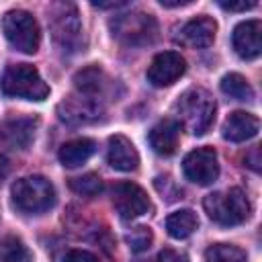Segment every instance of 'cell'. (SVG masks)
Here are the masks:
<instances>
[{
    "mask_svg": "<svg viewBox=\"0 0 262 262\" xmlns=\"http://www.w3.org/2000/svg\"><path fill=\"white\" fill-rule=\"evenodd\" d=\"M178 115V125L184 127L190 135H203L215 121L217 104L205 88H190L174 104Z\"/></svg>",
    "mask_w": 262,
    "mask_h": 262,
    "instance_id": "cell-1",
    "label": "cell"
},
{
    "mask_svg": "<svg viewBox=\"0 0 262 262\" xmlns=\"http://www.w3.org/2000/svg\"><path fill=\"white\" fill-rule=\"evenodd\" d=\"M203 207L207 215L219 223V225H239L250 217V201L242 188H227V190H217L205 196Z\"/></svg>",
    "mask_w": 262,
    "mask_h": 262,
    "instance_id": "cell-2",
    "label": "cell"
},
{
    "mask_svg": "<svg viewBox=\"0 0 262 262\" xmlns=\"http://www.w3.org/2000/svg\"><path fill=\"white\" fill-rule=\"evenodd\" d=\"M0 88L6 96L25 98V100H45L49 86L41 78L35 66L31 63H12L4 70Z\"/></svg>",
    "mask_w": 262,
    "mask_h": 262,
    "instance_id": "cell-3",
    "label": "cell"
},
{
    "mask_svg": "<svg viewBox=\"0 0 262 262\" xmlns=\"http://www.w3.org/2000/svg\"><path fill=\"white\" fill-rule=\"evenodd\" d=\"M113 37L127 47H143L158 39V23L151 14L129 10L111 20Z\"/></svg>",
    "mask_w": 262,
    "mask_h": 262,
    "instance_id": "cell-4",
    "label": "cell"
},
{
    "mask_svg": "<svg viewBox=\"0 0 262 262\" xmlns=\"http://www.w3.org/2000/svg\"><path fill=\"white\" fill-rule=\"evenodd\" d=\"M49 29L53 41L68 53H76L84 47L82 23L78 18V10L70 2H57L49 8Z\"/></svg>",
    "mask_w": 262,
    "mask_h": 262,
    "instance_id": "cell-5",
    "label": "cell"
},
{
    "mask_svg": "<svg viewBox=\"0 0 262 262\" xmlns=\"http://www.w3.org/2000/svg\"><path fill=\"white\" fill-rule=\"evenodd\" d=\"M12 201L23 213H43L55 203V188L45 176H23L12 184Z\"/></svg>",
    "mask_w": 262,
    "mask_h": 262,
    "instance_id": "cell-6",
    "label": "cell"
},
{
    "mask_svg": "<svg viewBox=\"0 0 262 262\" xmlns=\"http://www.w3.org/2000/svg\"><path fill=\"white\" fill-rule=\"evenodd\" d=\"M2 31L14 49L23 53H35L39 49L41 31L35 16L27 10H8L2 16Z\"/></svg>",
    "mask_w": 262,
    "mask_h": 262,
    "instance_id": "cell-7",
    "label": "cell"
},
{
    "mask_svg": "<svg viewBox=\"0 0 262 262\" xmlns=\"http://www.w3.org/2000/svg\"><path fill=\"white\" fill-rule=\"evenodd\" d=\"M113 205L121 219L131 221L149 211V199L147 192L135 184V182H119L113 186Z\"/></svg>",
    "mask_w": 262,
    "mask_h": 262,
    "instance_id": "cell-8",
    "label": "cell"
},
{
    "mask_svg": "<svg viewBox=\"0 0 262 262\" xmlns=\"http://www.w3.org/2000/svg\"><path fill=\"white\" fill-rule=\"evenodd\" d=\"M184 176L201 186H207L217 180L219 176V162L213 147H196L190 154H186L182 162Z\"/></svg>",
    "mask_w": 262,
    "mask_h": 262,
    "instance_id": "cell-9",
    "label": "cell"
},
{
    "mask_svg": "<svg viewBox=\"0 0 262 262\" xmlns=\"http://www.w3.org/2000/svg\"><path fill=\"white\" fill-rule=\"evenodd\" d=\"M184 72H186V61H184V57L180 53H176V51H162L149 63L147 80L154 86L164 88V86L174 84Z\"/></svg>",
    "mask_w": 262,
    "mask_h": 262,
    "instance_id": "cell-10",
    "label": "cell"
},
{
    "mask_svg": "<svg viewBox=\"0 0 262 262\" xmlns=\"http://www.w3.org/2000/svg\"><path fill=\"white\" fill-rule=\"evenodd\" d=\"M215 33H217V23L211 16H196L192 20H188L186 25L180 27L176 41L184 47H192V49H203L209 47L215 41Z\"/></svg>",
    "mask_w": 262,
    "mask_h": 262,
    "instance_id": "cell-11",
    "label": "cell"
},
{
    "mask_svg": "<svg viewBox=\"0 0 262 262\" xmlns=\"http://www.w3.org/2000/svg\"><path fill=\"white\" fill-rule=\"evenodd\" d=\"M233 49L242 59H254L262 51V23L258 18L244 20L233 29Z\"/></svg>",
    "mask_w": 262,
    "mask_h": 262,
    "instance_id": "cell-12",
    "label": "cell"
},
{
    "mask_svg": "<svg viewBox=\"0 0 262 262\" xmlns=\"http://www.w3.org/2000/svg\"><path fill=\"white\" fill-rule=\"evenodd\" d=\"M37 125H39V121L35 117H14V119H8L0 127V139L10 149H27L33 143V139H35Z\"/></svg>",
    "mask_w": 262,
    "mask_h": 262,
    "instance_id": "cell-13",
    "label": "cell"
},
{
    "mask_svg": "<svg viewBox=\"0 0 262 262\" xmlns=\"http://www.w3.org/2000/svg\"><path fill=\"white\" fill-rule=\"evenodd\" d=\"M59 119L68 121V123H88V121H96L102 113V104L96 98L90 96H70L59 104Z\"/></svg>",
    "mask_w": 262,
    "mask_h": 262,
    "instance_id": "cell-14",
    "label": "cell"
},
{
    "mask_svg": "<svg viewBox=\"0 0 262 262\" xmlns=\"http://www.w3.org/2000/svg\"><path fill=\"white\" fill-rule=\"evenodd\" d=\"M258 129H260V121L256 115L252 113H246V111H235L231 113L221 131H223V137L227 141H233V143H239V141H248L252 137L258 135Z\"/></svg>",
    "mask_w": 262,
    "mask_h": 262,
    "instance_id": "cell-15",
    "label": "cell"
},
{
    "mask_svg": "<svg viewBox=\"0 0 262 262\" xmlns=\"http://www.w3.org/2000/svg\"><path fill=\"white\" fill-rule=\"evenodd\" d=\"M106 160L119 172H133L139 166V154L125 135H113L108 139Z\"/></svg>",
    "mask_w": 262,
    "mask_h": 262,
    "instance_id": "cell-16",
    "label": "cell"
},
{
    "mask_svg": "<svg viewBox=\"0 0 262 262\" xmlns=\"http://www.w3.org/2000/svg\"><path fill=\"white\" fill-rule=\"evenodd\" d=\"M180 125L174 119H164L149 131V145L160 156H172L178 147Z\"/></svg>",
    "mask_w": 262,
    "mask_h": 262,
    "instance_id": "cell-17",
    "label": "cell"
},
{
    "mask_svg": "<svg viewBox=\"0 0 262 262\" xmlns=\"http://www.w3.org/2000/svg\"><path fill=\"white\" fill-rule=\"evenodd\" d=\"M96 151V143L88 137H80V139H72L68 143H63L59 147V162L66 168H78L82 166L92 154Z\"/></svg>",
    "mask_w": 262,
    "mask_h": 262,
    "instance_id": "cell-18",
    "label": "cell"
},
{
    "mask_svg": "<svg viewBox=\"0 0 262 262\" xmlns=\"http://www.w3.org/2000/svg\"><path fill=\"white\" fill-rule=\"evenodd\" d=\"M104 72L98 68V66H90V68H84L80 70L76 76H74V86L78 90V94L82 96H90V98H96L102 94L104 90Z\"/></svg>",
    "mask_w": 262,
    "mask_h": 262,
    "instance_id": "cell-19",
    "label": "cell"
},
{
    "mask_svg": "<svg viewBox=\"0 0 262 262\" xmlns=\"http://www.w3.org/2000/svg\"><path fill=\"white\" fill-rule=\"evenodd\" d=\"M199 225V219L194 215V211L190 209H180V211H174L172 215H168L166 219V229L170 233V237L174 239H184L188 237Z\"/></svg>",
    "mask_w": 262,
    "mask_h": 262,
    "instance_id": "cell-20",
    "label": "cell"
},
{
    "mask_svg": "<svg viewBox=\"0 0 262 262\" xmlns=\"http://www.w3.org/2000/svg\"><path fill=\"white\" fill-rule=\"evenodd\" d=\"M221 90L223 94H227L229 98L235 100H252L254 98V90L250 86V82L242 76V74H225L221 78Z\"/></svg>",
    "mask_w": 262,
    "mask_h": 262,
    "instance_id": "cell-21",
    "label": "cell"
},
{
    "mask_svg": "<svg viewBox=\"0 0 262 262\" xmlns=\"http://www.w3.org/2000/svg\"><path fill=\"white\" fill-rule=\"evenodd\" d=\"M0 262H33V256L23 239L8 235L0 242Z\"/></svg>",
    "mask_w": 262,
    "mask_h": 262,
    "instance_id": "cell-22",
    "label": "cell"
},
{
    "mask_svg": "<svg viewBox=\"0 0 262 262\" xmlns=\"http://www.w3.org/2000/svg\"><path fill=\"white\" fill-rule=\"evenodd\" d=\"M205 262H248L242 248L231 244H213L205 252Z\"/></svg>",
    "mask_w": 262,
    "mask_h": 262,
    "instance_id": "cell-23",
    "label": "cell"
},
{
    "mask_svg": "<svg viewBox=\"0 0 262 262\" xmlns=\"http://www.w3.org/2000/svg\"><path fill=\"white\" fill-rule=\"evenodd\" d=\"M70 188L82 196H96L102 192V180L98 174L94 172H88V174H82V176H76L70 180Z\"/></svg>",
    "mask_w": 262,
    "mask_h": 262,
    "instance_id": "cell-24",
    "label": "cell"
},
{
    "mask_svg": "<svg viewBox=\"0 0 262 262\" xmlns=\"http://www.w3.org/2000/svg\"><path fill=\"white\" fill-rule=\"evenodd\" d=\"M125 242L129 244L131 252L141 254V252L149 250V246H151V242H154V233H151L149 227H145V225H137V227H133L131 231H127Z\"/></svg>",
    "mask_w": 262,
    "mask_h": 262,
    "instance_id": "cell-25",
    "label": "cell"
},
{
    "mask_svg": "<svg viewBox=\"0 0 262 262\" xmlns=\"http://www.w3.org/2000/svg\"><path fill=\"white\" fill-rule=\"evenodd\" d=\"M63 262H100V260L88 250H70L63 258Z\"/></svg>",
    "mask_w": 262,
    "mask_h": 262,
    "instance_id": "cell-26",
    "label": "cell"
},
{
    "mask_svg": "<svg viewBox=\"0 0 262 262\" xmlns=\"http://www.w3.org/2000/svg\"><path fill=\"white\" fill-rule=\"evenodd\" d=\"M219 6L225 8V10L237 12V10H250V8H254L256 2H254V0H250V2H246V0H242V2H219Z\"/></svg>",
    "mask_w": 262,
    "mask_h": 262,
    "instance_id": "cell-27",
    "label": "cell"
},
{
    "mask_svg": "<svg viewBox=\"0 0 262 262\" xmlns=\"http://www.w3.org/2000/svg\"><path fill=\"white\" fill-rule=\"evenodd\" d=\"M158 262H186V256L178 254L176 250H162L158 256Z\"/></svg>",
    "mask_w": 262,
    "mask_h": 262,
    "instance_id": "cell-28",
    "label": "cell"
},
{
    "mask_svg": "<svg viewBox=\"0 0 262 262\" xmlns=\"http://www.w3.org/2000/svg\"><path fill=\"white\" fill-rule=\"evenodd\" d=\"M246 162L248 166L254 170V172H260V145H254L250 149V154L246 156Z\"/></svg>",
    "mask_w": 262,
    "mask_h": 262,
    "instance_id": "cell-29",
    "label": "cell"
},
{
    "mask_svg": "<svg viewBox=\"0 0 262 262\" xmlns=\"http://www.w3.org/2000/svg\"><path fill=\"white\" fill-rule=\"evenodd\" d=\"M8 174H10V160L4 154H0V184L6 180Z\"/></svg>",
    "mask_w": 262,
    "mask_h": 262,
    "instance_id": "cell-30",
    "label": "cell"
},
{
    "mask_svg": "<svg viewBox=\"0 0 262 262\" xmlns=\"http://www.w3.org/2000/svg\"><path fill=\"white\" fill-rule=\"evenodd\" d=\"M94 8H119V6H125V2H92Z\"/></svg>",
    "mask_w": 262,
    "mask_h": 262,
    "instance_id": "cell-31",
    "label": "cell"
},
{
    "mask_svg": "<svg viewBox=\"0 0 262 262\" xmlns=\"http://www.w3.org/2000/svg\"><path fill=\"white\" fill-rule=\"evenodd\" d=\"M160 4L162 6H166V8H176V6H186V4H190V0H174V2H166V0H160Z\"/></svg>",
    "mask_w": 262,
    "mask_h": 262,
    "instance_id": "cell-32",
    "label": "cell"
}]
</instances>
